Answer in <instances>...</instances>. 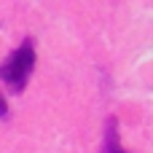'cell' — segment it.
<instances>
[{
	"instance_id": "7a4b0ae2",
	"label": "cell",
	"mask_w": 153,
	"mask_h": 153,
	"mask_svg": "<svg viewBox=\"0 0 153 153\" xmlns=\"http://www.w3.org/2000/svg\"><path fill=\"white\" fill-rule=\"evenodd\" d=\"M105 153H126L124 145L118 143V129H116V121L108 124V132H105Z\"/></svg>"
},
{
	"instance_id": "3957f363",
	"label": "cell",
	"mask_w": 153,
	"mask_h": 153,
	"mask_svg": "<svg viewBox=\"0 0 153 153\" xmlns=\"http://www.w3.org/2000/svg\"><path fill=\"white\" fill-rule=\"evenodd\" d=\"M0 116H5V100L0 97Z\"/></svg>"
},
{
	"instance_id": "6da1fadb",
	"label": "cell",
	"mask_w": 153,
	"mask_h": 153,
	"mask_svg": "<svg viewBox=\"0 0 153 153\" xmlns=\"http://www.w3.org/2000/svg\"><path fill=\"white\" fill-rule=\"evenodd\" d=\"M32 67H35V48H32L30 40H24V43L3 62L0 78L11 86L13 91H22L24 83H27V78H30V73H32Z\"/></svg>"
}]
</instances>
